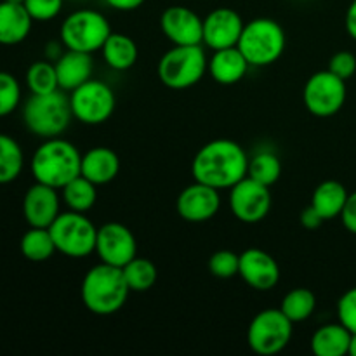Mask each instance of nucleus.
I'll return each mask as SVG.
<instances>
[{
	"instance_id": "f3484780",
	"label": "nucleus",
	"mask_w": 356,
	"mask_h": 356,
	"mask_svg": "<svg viewBox=\"0 0 356 356\" xmlns=\"http://www.w3.org/2000/svg\"><path fill=\"white\" fill-rule=\"evenodd\" d=\"M61 200L58 190L35 181L23 198V216L30 228H49L61 214Z\"/></svg>"
},
{
	"instance_id": "473e14b6",
	"label": "nucleus",
	"mask_w": 356,
	"mask_h": 356,
	"mask_svg": "<svg viewBox=\"0 0 356 356\" xmlns=\"http://www.w3.org/2000/svg\"><path fill=\"white\" fill-rule=\"evenodd\" d=\"M21 101V86L14 75L7 72H0V117H7Z\"/></svg>"
},
{
	"instance_id": "423d86ee",
	"label": "nucleus",
	"mask_w": 356,
	"mask_h": 356,
	"mask_svg": "<svg viewBox=\"0 0 356 356\" xmlns=\"http://www.w3.org/2000/svg\"><path fill=\"white\" fill-rule=\"evenodd\" d=\"M236 47L250 66L273 65L285 51V31L275 19L256 17L243 26Z\"/></svg>"
},
{
	"instance_id": "7c9ffc66",
	"label": "nucleus",
	"mask_w": 356,
	"mask_h": 356,
	"mask_svg": "<svg viewBox=\"0 0 356 356\" xmlns=\"http://www.w3.org/2000/svg\"><path fill=\"white\" fill-rule=\"evenodd\" d=\"M26 86L31 94H51L59 89L56 65L51 61H35L26 70Z\"/></svg>"
},
{
	"instance_id": "f8f14e48",
	"label": "nucleus",
	"mask_w": 356,
	"mask_h": 356,
	"mask_svg": "<svg viewBox=\"0 0 356 356\" xmlns=\"http://www.w3.org/2000/svg\"><path fill=\"white\" fill-rule=\"evenodd\" d=\"M229 209L233 216L245 225L261 222L271 209L270 186L249 176L243 177L229 188Z\"/></svg>"
},
{
	"instance_id": "79ce46f5",
	"label": "nucleus",
	"mask_w": 356,
	"mask_h": 356,
	"mask_svg": "<svg viewBox=\"0 0 356 356\" xmlns=\"http://www.w3.org/2000/svg\"><path fill=\"white\" fill-rule=\"evenodd\" d=\"M348 355L356 356V334H351V343H350V351Z\"/></svg>"
},
{
	"instance_id": "a211bd4d",
	"label": "nucleus",
	"mask_w": 356,
	"mask_h": 356,
	"mask_svg": "<svg viewBox=\"0 0 356 356\" xmlns=\"http://www.w3.org/2000/svg\"><path fill=\"white\" fill-rule=\"evenodd\" d=\"M238 275L254 291H271L280 282V266L273 256L261 249H247L240 254Z\"/></svg>"
},
{
	"instance_id": "2f4dec72",
	"label": "nucleus",
	"mask_w": 356,
	"mask_h": 356,
	"mask_svg": "<svg viewBox=\"0 0 356 356\" xmlns=\"http://www.w3.org/2000/svg\"><path fill=\"white\" fill-rule=\"evenodd\" d=\"M280 174L282 163L275 153L261 152L249 160V172H247V176L266 184V186L277 183L280 179Z\"/></svg>"
},
{
	"instance_id": "c756f323",
	"label": "nucleus",
	"mask_w": 356,
	"mask_h": 356,
	"mask_svg": "<svg viewBox=\"0 0 356 356\" xmlns=\"http://www.w3.org/2000/svg\"><path fill=\"white\" fill-rule=\"evenodd\" d=\"M280 309L292 323L305 322L315 313L316 298L308 289H294L285 294Z\"/></svg>"
},
{
	"instance_id": "a878e982",
	"label": "nucleus",
	"mask_w": 356,
	"mask_h": 356,
	"mask_svg": "<svg viewBox=\"0 0 356 356\" xmlns=\"http://www.w3.org/2000/svg\"><path fill=\"white\" fill-rule=\"evenodd\" d=\"M61 198L70 211L86 214L96 204L97 186L80 174L75 179L70 181L65 188H61Z\"/></svg>"
},
{
	"instance_id": "412c9836",
	"label": "nucleus",
	"mask_w": 356,
	"mask_h": 356,
	"mask_svg": "<svg viewBox=\"0 0 356 356\" xmlns=\"http://www.w3.org/2000/svg\"><path fill=\"white\" fill-rule=\"evenodd\" d=\"M31 24L33 17L24 3L0 2V45H17L26 40Z\"/></svg>"
},
{
	"instance_id": "ea45409f",
	"label": "nucleus",
	"mask_w": 356,
	"mask_h": 356,
	"mask_svg": "<svg viewBox=\"0 0 356 356\" xmlns=\"http://www.w3.org/2000/svg\"><path fill=\"white\" fill-rule=\"evenodd\" d=\"M104 2H106V6H110L111 9L125 10V13H129V10L139 9L146 0H104Z\"/></svg>"
},
{
	"instance_id": "e433bc0d",
	"label": "nucleus",
	"mask_w": 356,
	"mask_h": 356,
	"mask_svg": "<svg viewBox=\"0 0 356 356\" xmlns=\"http://www.w3.org/2000/svg\"><path fill=\"white\" fill-rule=\"evenodd\" d=\"M329 72H332L334 75H337L339 79L348 80L355 75L356 72V58L355 54L348 51H339L330 58L329 61Z\"/></svg>"
},
{
	"instance_id": "7ed1b4c3",
	"label": "nucleus",
	"mask_w": 356,
	"mask_h": 356,
	"mask_svg": "<svg viewBox=\"0 0 356 356\" xmlns=\"http://www.w3.org/2000/svg\"><path fill=\"white\" fill-rule=\"evenodd\" d=\"M131 292L122 268L99 263L90 268L82 280V301L94 315H113L127 301Z\"/></svg>"
},
{
	"instance_id": "c9c22d12",
	"label": "nucleus",
	"mask_w": 356,
	"mask_h": 356,
	"mask_svg": "<svg viewBox=\"0 0 356 356\" xmlns=\"http://www.w3.org/2000/svg\"><path fill=\"white\" fill-rule=\"evenodd\" d=\"M337 316H339V322L351 334H356V287L344 292L343 298L339 299V302H337Z\"/></svg>"
},
{
	"instance_id": "b1692460",
	"label": "nucleus",
	"mask_w": 356,
	"mask_h": 356,
	"mask_svg": "<svg viewBox=\"0 0 356 356\" xmlns=\"http://www.w3.org/2000/svg\"><path fill=\"white\" fill-rule=\"evenodd\" d=\"M351 332L343 323L322 325L312 337V351L315 356H344L350 351Z\"/></svg>"
},
{
	"instance_id": "5701e85b",
	"label": "nucleus",
	"mask_w": 356,
	"mask_h": 356,
	"mask_svg": "<svg viewBox=\"0 0 356 356\" xmlns=\"http://www.w3.org/2000/svg\"><path fill=\"white\" fill-rule=\"evenodd\" d=\"M348 195L350 193L339 181H323L313 191L309 205L322 216L323 221H330V219H336L341 216L348 200Z\"/></svg>"
},
{
	"instance_id": "72a5a7b5",
	"label": "nucleus",
	"mask_w": 356,
	"mask_h": 356,
	"mask_svg": "<svg viewBox=\"0 0 356 356\" xmlns=\"http://www.w3.org/2000/svg\"><path fill=\"white\" fill-rule=\"evenodd\" d=\"M238 268L240 256L233 250H218L209 259V271L221 280H228L238 275Z\"/></svg>"
},
{
	"instance_id": "2eb2a0df",
	"label": "nucleus",
	"mask_w": 356,
	"mask_h": 356,
	"mask_svg": "<svg viewBox=\"0 0 356 356\" xmlns=\"http://www.w3.org/2000/svg\"><path fill=\"white\" fill-rule=\"evenodd\" d=\"M242 16L229 7H218L204 17V42L212 51L235 47L242 35Z\"/></svg>"
},
{
	"instance_id": "20e7f679",
	"label": "nucleus",
	"mask_w": 356,
	"mask_h": 356,
	"mask_svg": "<svg viewBox=\"0 0 356 356\" xmlns=\"http://www.w3.org/2000/svg\"><path fill=\"white\" fill-rule=\"evenodd\" d=\"M73 113L70 97L61 89L51 94H31L23 106V122L31 134L42 139L59 138L68 129Z\"/></svg>"
},
{
	"instance_id": "6e6552de",
	"label": "nucleus",
	"mask_w": 356,
	"mask_h": 356,
	"mask_svg": "<svg viewBox=\"0 0 356 356\" xmlns=\"http://www.w3.org/2000/svg\"><path fill=\"white\" fill-rule=\"evenodd\" d=\"M56 250L65 256L80 259L96 252L97 228L83 212H61L49 226Z\"/></svg>"
},
{
	"instance_id": "bb28decb",
	"label": "nucleus",
	"mask_w": 356,
	"mask_h": 356,
	"mask_svg": "<svg viewBox=\"0 0 356 356\" xmlns=\"http://www.w3.org/2000/svg\"><path fill=\"white\" fill-rule=\"evenodd\" d=\"M19 250L24 259L31 263H44L56 252L54 240L49 228H30L19 242Z\"/></svg>"
},
{
	"instance_id": "a19ab883",
	"label": "nucleus",
	"mask_w": 356,
	"mask_h": 356,
	"mask_svg": "<svg viewBox=\"0 0 356 356\" xmlns=\"http://www.w3.org/2000/svg\"><path fill=\"white\" fill-rule=\"evenodd\" d=\"M346 30L350 33V37L356 40V0L350 3L346 10Z\"/></svg>"
},
{
	"instance_id": "1a4fd4ad",
	"label": "nucleus",
	"mask_w": 356,
	"mask_h": 356,
	"mask_svg": "<svg viewBox=\"0 0 356 356\" xmlns=\"http://www.w3.org/2000/svg\"><path fill=\"white\" fill-rule=\"evenodd\" d=\"M294 334V323L282 309H263L250 322L247 330V343L254 353L271 356L284 351Z\"/></svg>"
},
{
	"instance_id": "39448f33",
	"label": "nucleus",
	"mask_w": 356,
	"mask_h": 356,
	"mask_svg": "<svg viewBox=\"0 0 356 356\" xmlns=\"http://www.w3.org/2000/svg\"><path fill=\"white\" fill-rule=\"evenodd\" d=\"M207 70L209 61L202 44L174 45L160 58L156 73L163 86L181 90L200 82Z\"/></svg>"
},
{
	"instance_id": "0eeeda50",
	"label": "nucleus",
	"mask_w": 356,
	"mask_h": 356,
	"mask_svg": "<svg viewBox=\"0 0 356 356\" xmlns=\"http://www.w3.org/2000/svg\"><path fill=\"white\" fill-rule=\"evenodd\" d=\"M110 33L111 26L106 16L94 9H79L68 14L59 28L61 44L66 49L87 54L101 51Z\"/></svg>"
},
{
	"instance_id": "4be33fe9",
	"label": "nucleus",
	"mask_w": 356,
	"mask_h": 356,
	"mask_svg": "<svg viewBox=\"0 0 356 356\" xmlns=\"http://www.w3.org/2000/svg\"><path fill=\"white\" fill-rule=\"evenodd\" d=\"M118 172H120V160L113 149L97 146L82 155L80 174L92 181L96 186L111 183L118 176Z\"/></svg>"
},
{
	"instance_id": "f03ea898",
	"label": "nucleus",
	"mask_w": 356,
	"mask_h": 356,
	"mask_svg": "<svg viewBox=\"0 0 356 356\" xmlns=\"http://www.w3.org/2000/svg\"><path fill=\"white\" fill-rule=\"evenodd\" d=\"M31 174L35 181L61 190L80 176L82 155L73 143L61 138L45 139L31 156Z\"/></svg>"
},
{
	"instance_id": "9d476101",
	"label": "nucleus",
	"mask_w": 356,
	"mask_h": 356,
	"mask_svg": "<svg viewBox=\"0 0 356 356\" xmlns=\"http://www.w3.org/2000/svg\"><path fill=\"white\" fill-rule=\"evenodd\" d=\"M70 106L73 118L87 125H99L110 120L117 97L108 83L90 79L70 92Z\"/></svg>"
},
{
	"instance_id": "58836bf2",
	"label": "nucleus",
	"mask_w": 356,
	"mask_h": 356,
	"mask_svg": "<svg viewBox=\"0 0 356 356\" xmlns=\"http://www.w3.org/2000/svg\"><path fill=\"white\" fill-rule=\"evenodd\" d=\"M322 222H325V221H323L322 216H320L318 212L312 207V205L301 212V225L305 226L306 229H316L318 226H322Z\"/></svg>"
},
{
	"instance_id": "dca6fc26",
	"label": "nucleus",
	"mask_w": 356,
	"mask_h": 356,
	"mask_svg": "<svg viewBox=\"0 0 356 356\" xmlns=\"http://www.w3.org/2000/svg\"><path fill=\"white\" fill-rule=\"evenodd\" d=\"M219 207H221L219 190L198 181L184 188L176 202L177 214L188 222L209 221L218 214Z\"/></svg>"
},
{
	"instance_id": "f257e3e1",
	"label": "nucleus",
	"mask_w": 356,
	"mask_h": 356,
	"mask_svg": "<svg viewBox=\"0 0 356 356\" xmlns=\"http://www.w3.org/2000/svg\"><path fill=\"white\" fill-rule=\"evenodd\" d=\"M249 156L232 139H214L202 146L191 163V174L198 183L216 190H229L249 172Z\"/></svg>"
},
{
	"instance_id": "6ab92c4d",
	"label": "nucleus",
	"mask_w": 356,
	"mask_h": 356,
	"mask_svg": "<svg viewBox=\"0 0 356 356\" xmlns=\"http://www.w3.org/2000/svg\"><path fill=\"white\" fill-rule=\"evenodd\" d=\"M56 73H58L59 89L72 92L79 86L92 79V58L87 52L66 51L56 59Z\"/></svg>"
},
{
	"instance_id": "c85d7f7f",
	"label": "nucleus",
	"mask_w": 356,
	"mask_h": 356,
	"mask_svg": "<svg viewBox=\"0 0 356 356\" xmlns=\"http://www.w3.org/2000/svg\"><path fill=\"white\" fill-rule=\"evenodd\" d=\"M124 277L127 282L131 292H146L155 285L156 277H159V271L156 266L146 257H138L129 261L124 268Z\"/></svg>"
},
{
	"instance_id": "cd10ccee",
	"label": "nucleus",
	"mask_w": 356,
	"mask_h": 356,
	"mask_svg": "<svg viewBox=\"0 0 356 356\" xmlns=\"http://www.w3.org/2000/svg\"><path fill=\"white\" fill-rule=\"evenodd\" d=\"M24 167V153L19 143L0 132V184H9L19 177Z\"/></svg>"
},
{
	"instance_id": "9b49d317",
	"label": "nucleus",
	"mask_w": 356,
	"mask_h": 356,
	"mask_svg": "<svg viewBox=\"0 0 356 356\" xmlns=\"http://www.w3.org/2000/svg\"><path fill=\"white\" fill-rule=\"evenodd\" d=\"M302 99L309 113L315 117H332L346 103V80L329 70L313 73L305 83Z\"/></svg>"
},
{
	"instance_id": "393cba45",
	"label": "nucleus",
	"mask_w": 356,
	"mask_h": 356,
	"mask_svg": "<svg viewBox=\"0 0 356 356\" xmlns=\"http://www.w3.org/2000/svg\"><path fill=\"white\" fill-rule=\"evenodd\" d=\"M101 54H103L104 63L110 68L117 70V72H125L131 70L138 61V44L132 40L129 35L124 33H113L111 31L110 37L101 47Z\"/></svg>"
},
{
	"instance_id": "4c0bfd02",
	"label": "nucleus",
	"mask_w": 356,
	"mask_h": 356,
	"mask_svg": "<svg viewBox=\"0 0 356 356\" xmlns=\"http://www.w3.org/2000/svg\"><path fill=\"white\" fill-rule=\"evenodd\" d=\"M341 221H343L344 228L350 233L356 235V191L348 195V200L344 204L343 212H341Z\"/></svg>"
},
{
	"instance_id": "ddd939ff",
	"label": "nucleus",
	"mask_w": 356,
	"mask_h": 356,
	"mask_svg": "<svg viewBox=\"0 0 356 356\" xmlns=\"http://www.w3.org/2000/svg\"><path fill=\"white\" fill-rule=\"evenodd\" d=\"M96 254L101 263L124 268L138 256V242L127 226L122 222H106L97 228Z\"/></svg>"
},
{
	"instance_id": "f704fd0d",
	"label": "nucleus",
	"mask_w": 356,
	"mask_h": 356,
	"mask_svg": "<svg viewBox=\"0 0 356 356\" xmlns=\"http://www.w3.org/2000/svg\"><path fill=\"white\" fill-rule=\"evenodd\" d=\"M24 7L33 21H51L61 13L63 0H24Z\"/></svg>"
},
{
	"instance_id": "37998d69",
	"label": "nucleus",
	"mask_w": 356,
	"mask_h": 356,
	"mask_svg": "<svg viewBox=\"0 0 356 356\" xmlns=\"http://www.w3.org/2000/svg\"><path fill=\"white\" fill-rule=\"evenodd\" d=\"M6 2H13V3H24V0H6Z\"/></svg>"
},
{
	"instance_id": "aec40b11",
	"label": "nucleus",
	"mask_w": 356,
	"mask_h": 356,
	"mask_svg": "<svg viewBox=\"0 0 356 356\" xmlns=\"http://www.w3.org/2000/svg\"><path fill=\"white\" fill-rule=\"evenodd\" d=\"M249 61L236 45L214 51L212 58L209 59V73L212 80L221 86H233L240 82L249 72Z\"/></svg>"
},
{
	"instance_id": "4468645a",
	"label": "nucleus",
	"mask_w": 356,
	"mask_h": 356,
	"mask_svg": "<svg viewBox=\"0 0 356 356\" xmlns=\"http://www.w3.org/2000/svg\"><path fill=\"white\" fill-rule=\"evenodd\" d=\"M160 28L174 45H198L204 42V19L190 7H167L160 16Z\"/></svg>"
}]
</instances>
